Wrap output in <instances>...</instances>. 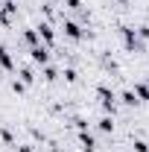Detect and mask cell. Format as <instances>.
<instances>
[{"mask_svg":"<svg viewBox=\"0 0 149 152\" xmlns=\"http://www.w3.org/2000/svg\"><path fill=\"white\" fill-rule=\"evenodd\" d=\"M96 96H99V105H102V111L114 114V108H117V94H114L108 85H96Z\"/></svg>","mask_w":149,"mask_h":152,"instance_id":"obj_1","label":"cell"},{"mask_svg":"<svg viewBox=\"0 0 149 152\" xmlns=\"http://www.w3.org/2000/svg\"><path fill=\"white\" fill-rule=\"evenodd\" d=\"M120 35H123V47H126L129 53H140V50H143L140 38H137V32H134L131 26H123V29H120Z\"/></svg>","mask_w":149,"mask_h":152,"instance_id":"obj_2","label":"cell"},{"mask_svg":"<svg viewBox=\"0 0 149 152\" xmlns=\"http://www.w3.org/2000/svg\"><path fill=\"white\" fill-rule=\"evenodd\" d=\"M29 58L35 61V64H50V47H44V44H35V47H29Z\"/></svg>","mask_w":149,"mask_h":152,"instance_id":"obj_3","label":"cell"},{"mask_svg":"<svg viewBox=\"0 0 149 152\" xmlns=\"http://www.w3.org/2000/svg\"><path fill=\"white\" fill-rule=\"evenodd\" d=\"M15 12H18L15 0H3V3H0V26H9L12 18H15Z\"/></svg>","mask_w":149,"mask_h":152,"instance_id":"obj_4","label":"cell"},{"mask_svg":"<svg viewBox=\"0 0 149 152\" xmlns=\"http://www.w3.org/2000/svg\"><path fill=\"white\" fill-rule=\"evenodd\" d=\"M35 32H38V38H41V44H44V47H53V41H56V32H53V26H50L47 20H44V23H38Z\"/></svg>","mask_w":149,"mask_h":152,"instance_id":"obj_5","label":"cell"},{"mask_svg":"<svg viewBox=\"0 0 149 152\" xmlns=\"http://www.w3.org/2000/svg\"><path fill=\"white\" fill-rule=\"evenodd\" d=\"M61 29H64V35L70 38V41H82V35H85V32H82V26H79L76 20H64V23H61Z\"/></svg>","mask_w":149,"mask_h":152,"instance_id":"obj_6","label":"cell"},{"mask_svg":"<svg viewBox=\"0 0 149 152\" xmlns=\"http://www.w3.org/2000/svg\"><path fill=\"white\" fill-rule=\"evenodd\" d=\"M79 146H82L85 152H93L96 149V137H93L88 129H79Z\"/></svg>","mask_w":149,"mask_h":152,"instance_id":"obj_7","label":"cell"},{"mask_svg":"<svg viewBox=\"0 0 149 152\" xmlns=\"http://www.w3.org/2000/svg\"><path fill=\"white\" fill-rule=\"evenodd\" d=\"M0 67L3 70H15V58L9 53V47H3V44H0Z\"/></svg>","mask_w":149,"mask_h":152,"instance_id":"obj_8","label":"cell"},{"mask_svg":"<svg viewBox=\"0 0 149 152\" xmlns=\"http://www.w3.org/2000/svg\"><path fill=\"white\" fill-rule=\"evenodd\" d=\"M23 41H26L29 47H35V44H41V38H38L35 26H32V29H23Z\"/></svg>","mask_w":149,"mask_h":152,"instance_id":"obj_9","label":"cell"},{"mask_svg":"<svg viewBox=\"0 0 149 152\" xmlns=\"http://www.w3.org/2000/svg\"><path fill=\"white\" fill-rule=\"evenodd\" d=\"M134 96H137V102H146V99H149V91H146V85H143V82H137V85H134Z\"/></svg>","mask_w":149,"mask_h":152,"instance_id":"obj_10","label":"cell"},{"mask_svg":"<svg viewBox=\"0 0 149 152\" xmlns=\"http://www.w3.org/2000/svg\"><path fill=\"white\" fill-rule=\"evenodd\" d=\"M120 102H123V105H137V96H134V91H123V94H120Z\"/></svg>","mask_w":149,"mask_h":152,"instance_id":"obj_11","label":"cell"},{"mask_svg":"<svg viewBox=\"0 0 149 152\" xmlns=\"http://www.w3.org/2000/svg\"><path fill=\"white\" fill-rule=\"evenodd\" d=\"M96 126H99V132H114V120L108 117V114H105V117H102V120H99Z\"/></svg>","mask_w":149,"mask_h":152,"instance_id":"obj_12","label":"cell"},{"mask_svg":"<svg viewBox=\"0 0 149 152\" xmlns=\"http://www.w3.org/2000/svg\"><path fill=\"white\" fill-rule=\"evenodd\" d=\"M20 82H23V85H32V82H35V73H32L29 67H20Z\"/></svg>","mask_w":149,"mask_h":152,"instance_id":"obj_13","label":"cell"},{"mask_svg":"<svg viewBox=\"0 0 149 152\" xmlns=\"http://www.w3.org/2000/svg\"><path fill=\"white\" fill-rule=\"evenodd\" d=\"M58 76H61V73H58L56 67H50V64H44V79H47V82H56Z\"/></svg>","mask_w":149,"mask_h":152,"instance_id":"obj_14","label":"cell"},{"mask_svg":"<svg viewBox=\"0 0 149 152\" xmlns=\"http://www.w3.org/2000/svg\"><path fill=\"white\" fill-rule=\"evenodd\" d=\"M61 76H64L67 82H76V79H79V73H76L73 67H64V73H61Z\"/></svg>","mask_w":149,"mask_h":152,"instance_id":"obj_15","label":"cell"},{"mask_svg":"<svg viewBox=\"0 0 149 152\" xmlns=\"http://www.w3.org/2000/svg\"><path fill=\"white\" fill-rule=\"evenodd\" d=\"M67 9H76V12H82V0H61Z\"/></svg>","mask_w":149,"mask_h":152,"instance_id":"obj_16","label":"cell"},{"mask_svg":"<svg viewBox=\"0 0 149 152\" xmlns=\"http://www.w3.org/2000/svg\"><path fill=\"white\" fill-rule=\"evenodd\" d=\"M131 146H134V152H149V143H146V140H134Z\"/></svg>","mask_w":149,"mask_h":152,"instance_id":"obj_17","label":"cell"},{"mask_svg":"<svg viewBox=\"0 0 149 152\" xmlns=\"http://www.w3.org/2000/svg\"><path fill=\"white\" fill-rule=\"evenodd\" d=\"M0 137H3L9 146H15V137H12V132H9V129H3V132H0Z\"/></svg>","mask_w":149,"mask_h":152,"instance_id":"obj_18","label":"cell"},{"mask_svg":"<svg viewBox=\"0 0 149 152\" xmlns=\"http://www.w3.org/2000/svg\"><path fill=\"white\" fill-rule=\"evenodd\" d=\"M23 88H26V85H23L20 79H15V82H12V91H15V94H23Z\"/></svg>","mask_w":149,"mask_h":152,"instance_id":"obj_19","label":"cell"},{"mask_svg":"<svg viewBox=\"0 0 149 152\" xmlns=\"http://www.w3.org/2000/svg\"><path fill=\"white\" fill-rule=\"evenodd\" d=\"M137 38H149V26H140L137 29Z\"/></svg>","mask_w":149,"mask_h":152,"instance_id":"obj_20","label":"cell"},{"mask_svg":"<svg viewBox=\"0 0 149 152\" xmlns=\"http://www.w3.org/2000/svg\"><path fill=\"white\" fill-rule=\"evenodd\" d=\"M18 152H35L32 146H18Z\"/></svg>","mask_w":149,"mask_h":152,"instance_id":"obj_21","label":"cell"},{"mask_svg":"<svg viewBox=\"0 0 149 152\" xmlns=\"http://www.w3.org/2000/svg\"><path fill=\"white\" fill-rule=\"evenodd\" d=\"M143 85H146V91H149V76H146V82H143Z\"/></svg>","mask_w":149,"mask_h":152,"instance_id":"obj_22","label":"cell"},{"mask_svg":"<svg viewBox=\"0 0 149 152\" xmlns=\"http://www.w3.org/2000/svg\"><path fill=\"white\" fill-rule=\"evenodd\" d=\"M117 3H129V0H117Z\"/></svg>","mask_w":149,"mask_h":152,"instance_id":"obj_23","label":"cell"}]
</instances>
